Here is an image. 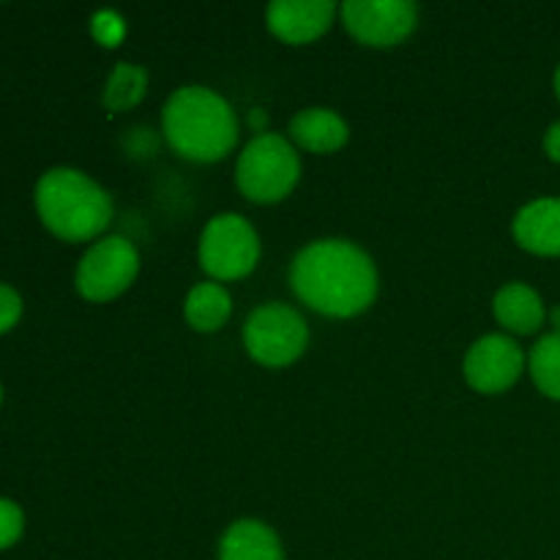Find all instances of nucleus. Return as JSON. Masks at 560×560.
<instances>
[{
  "label": "nucleus",
  "instance_id": "obj_14",
  "mask_svg": "<svg viewBox=\"0 0 560 560\" xmlns=\"http://www.w3.org/2000/svg\"><path fill=\"white\" fill-rule=\"evenodd\" d=\"M219 560H284L282 541L260 520H238L219 541Z\"/></svg>",
  "mask_w": 560,
  "mask_h": 560
},
{
  "label": "nucleus",
  "instance_id": "obj_8",
  "mask_svg": "<svg viewBox=\"0 0 560 560\" xmlns=\"http://www.w3.org/2000/svg\"><path fill=\"white\" fill-rule=\"evenodd\" d=\"M339 11L350 36L366 47H394L419 22V9L408 0H348Z\"/></svg>",
  "mask_w": 560,
  "mask_h": 560
},
{
  "label": "nucleus",
  "instance_id": "obj_15",
  "mask_svg": "<svg viewBox=\"0 0 560 560\" xmlns=\"http://www.w3.org/2000/svg\"><path fill=\"white\" fill-rule=\"evenodd\" d=\"M230 312H233V301L230 293L217 282H200L189 290L184 304L186 323L195 331H219L228 323Z\"/></svg>",
  "mask_w": 560,
  "mask_h": 560
},
{
  "label": "nucleus",
  "instance_id": "obj_23",
  "mask_svg": "<svg viewBox=\"0 0 560 560\" xmlns=\"http://www.w3.org/2000/svg\"><path fill=\"white\" fill-rule=\"evenodd\" d=\"M552 326H556V331H560V306H556V310H552Z\"/></svg>",
  "mask_w": 560,
  "mask_h": 560
},
{
  "label": "nucleus",
  "instance_id": "obj_2",
  "mask_svg": "<svg viewBox=\"0 0 560 560\" xmlns=\"http://www.w3.org/2000/svg\"><path fill=\"white\" fill-rule=\"evenodd\" d=\"M164 137L189 162H217L238 142V120L219 93L202 85L178 88L162 113Z\"/></svg>",
  "mask_w": 560,
  "mask_h": 560
},
{
  "label": "nucleus",
  "instance_id": "obj_10",
  "mask_svg": "<svg viewBox=\"0 0 560 560\" xmlns=\"http://www.w3.org/2000/svg\"><path fill=\"white\" fill-rule=\"evenodd\" d=\"M337 5L331 0H273L266 11L268 31L284 44H310L331 27Z\"/></svg>",
  "mask_w": 560,
  "mask_h": 560
},
{
  "label": "nucleus",
  "instance_id": "obj_21",
  "mask_svg": "<svg viewBox=\"0 0 560 560\" xmlns=\"http://www.w3.org/2000/svg\"><path fill=\"white\" fill-rule=\"evenodd\" d=\"M545 153H547V159H552V162L560 164V120H556V124L547 129Z\"/></svg>",
  "mask_w": 560,
  "mask_h": 560
},
{
  "label": "nucleus",
  "instance_id": "obj_9",
  "mask_svg": "<svg viewBox=\"0 0 560 560\" xmlns=\"http://www.w3.org/2000/svg\"><path fill=\"white\" fill-rule=\"evenodd\" d=\"M523 366V348L512 337L490 334L470 345L465 355V381L479 394H501L520 381Z\"/></svg>",
  "mask_w": 560,
  "mask_h": 560
},
{
  "label": "nucleus",
  "instance_id": "obj_25",
  "mask_svg": "<svg viewBox=\"0 0 560 560\" xmlns=\"http://www.w3.org/2000/svg\"><path fill=\"white\" fill-rule=\"evenodd\" d=\"M0 402H3V386H0Z\"/></svg>",
  "mask_w": 560,
  "mask_h": 560
},
{
  "label": "nucleus",
  "instance_id": "obj_20",
  "mask_svg": "<svg viewBox=\"0 0 560 560\" xmlns=\"http://www.w3.org/2000/svg\"><path fill=\"white\" fill-rule=\"evenodd\" d=\"M22 317V299L11 284L0 282V337L9 334Z\"/></svg>",
  "mask_w": 560,
  "mask_h": 560
},
{
  "label": "nucleus",
  "instance_id": "obj_6",
  "mask_svg": "<svg viewBox=\"0 0 560 560\" xmlns=\"http://www.w3.org/2000/svg\"><path fill=\"white\" fill-rule=\"evenodd\" d=\"M310 328L304 317L288 304H266L249 315L244 326V345L262 366H288L304 355Z\"/></svg>",
  "mask_w": 560,
  "mask_h": 560
},
{
  "label": "nucleus",
  "instance_id": "obj_1",
  "mask_svg": "<svg viewBox=\"0 0 560 560\" xmlns=\"http://www.w3.org/2000/svg\"><path fill=\"white\" fill-rule=\"evenodd\" d=\"M290 288L310 310L326 317H355L377 295V271L372 257L350 241H315L295 255Z\"/></svg>",
  "mask_w": 560,
  "mask_h": 560
},
{
  "label": "nucleus",
  "instance_id": "obj_11",
  "mask_svg": "<svg viewBox=\"0 0 560 560\" xmlns=\"http://www.w3.org/2000/svg\"><path fill=\"white\" fill-rule=\"evenodd\" d=\"M512 230L517 244L530 255L560 257V197H541L520 208Z\"/></svg>",
  "mask_w": 560,
  "mask_h": 560
},
{
  "label": "nucleus",
  "instance_id": "obj_16",
  "mask_svg": "<svg viewBox=\"0 0 560 560\" xmlns=\"http://www.w3.org/2000/svg\"><path fill=\"white\" fill-rule=\"evenodd\" d=\"M148 88V71L135 63H118L109 74L107 85H104V107L113 113H126V109L137 107L145 96Z\"/></svg>",
  "mask_w": 560,
  "mask_h": 560
},
{
  "label": "nucleus",
  "instance_id": "obj_12",
  "mask_svg": "<svg viewBox=\"0 0 560 560\" xmlns=\"http://www.w3.org/2000/svg\"><path fill=\"white\" fill-rule=\"evenodd\" d=\"M492 312H495V320L503 328H509L512 334H523V337L539 331L547 320L541 295L530 284L523 282H509L506 288L498 290L495 301H492Z\"/></svg>",
  "mask_w": 560,
  "mask_h": 560
},
{
  "label": "nucleus",
  "instance_id": "obj_4",
  "mask_svg": "<svg viewBox=\"0 0 560 560\" xmlns=\"http://www.w3.org/2000/svg\"><path fill=\"white\" fill-rule=\"evenodd\" d=\"M301 162L295 148L279 135H257L241 151L235 184L252 202H279L295 189Z\"/></svg>",
  "mask_w": 560,
  "mask_h": 560
},
{
  "label": "nucleus",
  "instance_id": "obj_18",
  "mask_svg": "<svg viewBox=\"0 0 560 560\" xmlns=\"http://www.w3.org/2000/svg\"><path fill=\"white\" fill-rule=\"evenodd\" d=\"M25 530V514L9 498H0V550H9L22 539Z\"/></svg>",
  "mask_w": 560,
  "mask_h": 560
},
{
  "label": "nucleus",
  "instance_id": "obj_5",
  "mask_svg": "<svg viewBox=\"0 0 560 560\" xmlns=\"http://www.w3.org/2000/svg\"><path fill=\"white\" fill-rule=\"evenodd\" d=\"M260 260V238L238 213H219L200 235V266L213 282L244 279Z\"/></svg>",
  "mask_w": 560,
  "mask_h": 560
},
{
  "label": "nucleus",
  "instance_id": "obj_24",
  "mask_svg": "<svg viewBox=\"0 0 560 560\" xmlns=\"http://www.w3.org/2000/svg\"><path fill=\"white\" fill-rule=\"evenodd\" d=\"M556 93H558V98H560V66H558V71H556Z\"/></svg>",
  "mask_w": 560,
  "mask_h": 560
},
{
  "label": "nucleus",
  "instance_id": "obj_17",
  "mask_svg": "<svg viewBox=\"0 0 560 560\" xmlns=\"http://www.w3.org/2000/svg\"><path fill=\"white\" fill-rule=\"evenodd\" d=\"M530 377L545 397L560 402V331L547 334L530 350Z\"/></svg>",
  "mask_w": 560,
  "mask_h": 560
},
{
  "label": "nucleus",
  "instance_id": "obj_19",
  "mask_svg": "<svg viewBox=\"0 0 560 560\" xmlns=\"http://www.w3.org/2000/svg\"><path fill=\"white\" fill-rule=\"evenodd\" d=\"M91 33L98 44H104V47H115L126 33L124 16L115 14V11H96V14L91 16Z\"/></svg>",
  "mask_w": 560,
  "mask_h": 560
},
{
  "label": "nucleus",
  "instance_id": "obj_3",
  "mask_svg": "<svg viewBox=\"0 0 560 560\" xmlns=\"http://www.w3.org/2000/svg\"><path fill=\"white\" fill-rule=\"evenodd\" d=\"M36 211L44 228L60 241H91L113 222V200L107 191L71 167H55L38 178Z\"/></svg>",
  "mask_w": 560,
  "mask_h": 560
},
{
  "label": "nucleus",
  "instance_id": "obj_13",
  "mask_svg": "<svg viewBox=\"0 0 560 560\" xmlns=\"http://www.w3.org/2000/svg\"><path fill=\"white\" fill-rule=\"evenodd\" d=\"M290 137L299 148L310 153H334L348 142L350 129L342 115L326 107L301 109L290 120Z\"/></svg>",
  "mask_w": 560,
  "mask_h": 560
},
{
  "label": "nucleus",
  "instance_id": "obj_22",
  "mask_svg": "<svg viewBox=\"0 0 560 560\" xmlns=\"http://www.w3.org/2000/svg\"><path fill=\"white\" fill-rule=\"evenodd\" d=\"M249 124H252V129H255V131H262V129H266V124H268L266 113H262V109H252Z\"/></svg>",
  "mask_w": 560,
  "mask_h": 560
},
{
  "label": "nucleus",
  "instance_id": "obj_7",
  "mask_svg": "<svg viewBox=\"0 0 560 560\" xmlns=\"http://www.w3.org/2000/svg\"><path fill=\"white\" fill-rule=\"evenodd\" d=\"M137 273H140L137 246L120 235H107L82 255L74 284L82 299L104 304V301H113L126 293L135 284Z\"/></svg>",
  "mask_w": 560,
  "mask_h": 560
}]
</instances>
